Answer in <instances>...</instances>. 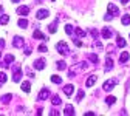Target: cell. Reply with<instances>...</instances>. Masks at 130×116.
Here are the masks:
<instances>
[{
    "mask_svg": "<svg viewBox=\"0 0 130 116\" xmlns=\"http://www.w3.org/2000/svg\"><path fill=\"white\" fill-rule=\"evenodd\" d=\"M32 37H34V39H39V40H46V39H48V37H45V36L42 34L39 29H36L34 32H32Z\"/></svg>",
    "mask_w": 130,
    "mask_h": 116,
    "instance_id": "cell-12",
    "label": "cell"
},
{
    "mask_svg": "<svg viewBox=\"0 0 130 116\" xmlns=\"http://www.w3.org/2000/svg\"><path fill=\"white\" fill-rule=\"evenodd\" d=\"M121 22H122V25H130V15L128 14H124Z\"/></svg>",
    "mask_w": 130,
    "mask_h": 116,
    "instance_id": "cell-23",
    "label": "cell"
},
{
    "mask_svg": "<svg viewBox=\"0 0 130 116\" xmlns=\"http://www.w3.org/2000/svg\"><path fill=\"white\" fill-rule=\"evenodd\" d=\"M105 102H107L108 105H113V104L116 102V97H115V96H108V97L105 99Z\"/></svg>",
    "mask_w": 130,
    "mask_h": 116,
    "instance_id": "cell-24",
    "label": "cell"
},
{
    "mask_svg": "<svg viewBox=\"0 0 130 116\" xmlns=\"http://www.w3.org/2000/svg\"><path fill=\"white\" fill-rule=\"evenodd\" d=\"M85 34H87V32L82 28H76V36L77 37H85Z\"/></svg>",
    "mask_w": 130,
    "mask_h": 116,
    "instance_id": "cell-21",
    "label": "cell"
},
{
    "mask_svg": "<svg viewBox=\"0 0 130 116\" xmlns=\"http://www.w3.org/2000/svg\"><path fill=\"white\" fill-rule=\"evenodd\" d=\"M107 9H108V12H110L111 15H118V14H119V9H118V6H115L113 3H108Z\"/></svg>",
    "mask_w": 130,
    "mask_h": 116,
    "instance_id": "cell-8",
    "label": "cell"
},
{
    "mask_svg": "<svg viewBox=\"0 0 130 116\" xmlns=\"http://www.w3.org/2000/svg\"><path fill=\"white\" fill-rule=\"evenodd\" d=\"M23 43H25V40H23V37H20V36H15L14 40H12V45H14L15 48H22Z\"/></svg>",
    "mask_w": 130,
    "mask_h": 116,
    "instance_id": "cell-6",
    "label": "cell"
},
{
    "mask_svg": "<svg viewBox=\"0 0 130 116\" xmlns=\"http://www.w3.org/2000/svg\"><path fill=\"white\" fill-rule=\"evenodd\" d=\"M93 114H94L93 111H87V113H85V116H93Z\"/></svg>",
    "mask_w": 130,
    "mask_h": 116,
    "instance_id": "cell-42",
    "label": "cell"
},
{
    "mask_svg": "<svg viewBox=\"0 0 130 116\" xmlns=\"http://www.w3.org/2000/svg\"><path fill=\"white\" fill-rule=\"evenodd\" d=\"M11 2H14V3H17V2H20V0H11Z\"/></svg>",
    "mask_w": 130,
    "mask_h": 116,
    "instance_id": "cell-44",
    "label": "cell"
},
{
    "mask_svg": "<svg viewBox=\"0 0 130 116\" xmlns=\"http://www.w3.org/2000/svg\"><path fill=\"white\" fill-rule=\"evenodd\" d=\"M17 25H19L20 28H26V26H28V20H25V19H20Z\"/></svg>",
    "mask_w": 130,
    "mask_h": 116,
    "instance_id": "cell-30",
    "label": "cell"
},
{
    "mask_svg": "<svg viewBox=\"0 0 130 116\" xmlns=\"http://www.w3.org/2000/svg\"><path fill=\"white\" fill-rule=\"evenodd\" d=\"M73 91H74V87H73L71 84H68V85H65V87H63V93L67 94V96H71Z\"/></svg>",
    "mask_w": 130,
    "mask_h": 116,
    "instance_id": "cell-11",
    "label": "cell"
},
{
    "mask_svg": "<svg viewBox=\"0 0 130 116\" xmlns=\"http://www.w3.org/2000/svg\"><path fill=\"white\" fill-rule=\"evenodd\" d=\"M48 31H50L51 34H53V32H56L57 31V22H53L50 26H48Z\"/></svg>",
    "mask_w": 130,
    "mask_h": 116,
    "instance_id": "cell-19",
    "label": "cell"
},
{
    "mask_svg": "<svg viewBox=\"0 0 130 116\" xmlns=\"http://www.w3.org/2000/svg\"><path fill=\"white\" fill-rule=\"evenodd\" d=\"M5 46V40L3 39H0V48H3Z\"/></svg>",
    "mask_w": 130,
    "mask_h": 116,
    "instance_id": "cell-41",
    "label": "cell"
},
{
    "mask_svg": "<svg viewBox=\"0 0 130 116\" xmlns=\"http://www.w3.org/2000/svg\"><path fill=\"white\" fill-rule=\"evenodd\" d=\"M67 68V63H65L63 60H59L57 62V70H65Z\"/></svg>",
    "mask_w": 130,
    "mask_h": 116,
    "instance_id": "cell-27",
    "label": "cell"
},
{
    "mask_svg": "<svg viewBox=\"0 0 130 116\" xmlns=\"http://www.w3.org/2000/svg\"><path fill=\"white\" fill-rule=\"evenodd\" d=\"M56 48H57V51L62 54V56H68L70 54V49H68V45L65 43V42H59L57 45H56Z\"/></svg>",
    "mask_w": 130,
    "mask_h": 116,
    "instance_id": "cell-2",
    "label": "cell"
},
{
    "mask_svg": "<svg viewBox=\"0 0 130 116\" xmlns=\"http://www.w3.org/2000/svg\"><path fill=\"white\" fill-rule=\"evenodd\" d=\"M8 22H9V15H6V14L0 15V25H6Z\"/></svg>",
    "mask_w": 130,
    "mask_h": 116,
    "instance_id": "cell-16",
    "label": "cell"
},
{
    "mask_svg": "<svg viewBox=\"0 0 130 116\" xmlns=\"http://www.w3.org/2000/svg\"><path fill=\"white\" fill-rule=\"evenodd\" d=\"M20 77H22L20 65H15V67H14V76H12V80H14V82H20Z\"/></svg>",
    "mask_w": 130,
    "mask_h": 116,
    "instance_id": "cell-3",
    "label": "cell"
},
{
    "mask_svg": "<svg viewBox=\"0 0 130 116\" xmlns=\"http://www.w3.org/2000/svg\"><path fill=\"white\" fill-rule=\"evenodd\" d=\"M22 90H23L25 93H29V90H31V84H29V82H23V84H22Z\"/></svg>",
    "mask_w": 130,
    "mask_h": 116,
    "instance_id": "cell-20",
    "label": "cell"
},
{
    "mask_svg": "<svg viewBox=\"0 0 130 116\" xmlns=\"http://www.w3.org/2000/svg\"><path fill=\"white\" fill-rule=\"evenodd\" d=\"M127 60H128V53H127V51L121 53V56H119V62L124 63V62H127Z\"/></svg>",
    "mask_w": 130,
    "mask_h": 116,
    "instance_id": "cell-18",
    "label": "cell"
},
{
    "mask_svg": "<svg viewBox=\"0 0 130 116\" xmlns=\"http://www.w3.org/2000/svg\"><path fill=\"white\" fill-rule=\"evenodd\" d=\"M63 114H67V116H71V114H74V108H73V105H67V107H65V111H63Z\"/></svg>",
    "mask_w": 130,
    "mask_h": 116,
    "instance_id": "cell-15",
    "label": "cell"
},
{
    "mask_svg": "<svg viewBox=\"0 0 130 116\" xmlns=\"http://www.w3.org/2000/svg\"><path fill=\"white\" fill-rule=\"evenodd\" d=\"M12 60H14V56H12V54H6V56H5V60L0 62V65H2L3 68H8L9 65L12 63Z\"/></svg>",
    "mask_w": 130,
    "mask_h": 116,
    "instance_id": "cell-4",
    "label": "cell"
},
{
    "mask_svg": "<svg viewBox=\"0 0 130 116\" xmlns=\"http://www.w3.org/2000/svg\"><path fill=\"white\" fill-rule=\"evenodd\" d=\"M96 79H98V77H96L94 74H91V76H90V77L87 79L85 85H87V87H93V85H94V82H96Z\"/></svg>",
    "mask_w": 130,
    "mask_h": 116,
    "instance_id": "cell-14",
    "label": "cell"
},
{
    "mask_svg": "<svg viewBox=\"0 0 130 116\" xmlns=\"http://www.w3.org/2000/svg\"><path fill=\"white\" fill-rule=\"evenodd\" d=\"M111 34H113V32H111V29H110V28H107V26H105V28H102V37H104V39H110V37H111Z\"/></svg>",
    "mask_w": 130,
    "mask_h": 116,
    "instance_id": "cell-13",
    "label": "cell"
},
{
    "mask_svg": "<svg viewBox=\"0 0 130 116\" xmlns=\"http://www.w3.org/2000/svg\"><path fill=\"white\" fill-rule=\"evenodd\" d=\"M2 11H3V8H2V6H0V14H2Z\"/></svg>",
    "mask_w": 130,
    "mask_h": 116,
    "instance_id": "cell-45",
    "label": "cell"
},
{
    "mask_svg": "<svg viewBox=\"0 0 130 116\" xmlns=\"http://www.w3.org/2000/svg\"><path fill=\"white\" fill-rule=\"evenodd\" d=\"M51 102H53V105H60V102H62V99L56 94V96H53V99H51Z\"/></svg>",
    "mask_w": 130,
    "mask_h": 116,
    "instance_id": "cell-22",
    "label": "cell"
},
{
    "mask_svg": "<svg viewBox=\"0 0 130 116\" xmlns=\"http://www.w3.org/2000/svg\"><path fill=\"white\" fill-rule=\"evenodd\" d=\"M0 56H2V53H0Z\"/></svg>",
    "mask_w": 130,
    "mask_h": 116,
    "instance_id": "cell-46",
    "label": "cell"
},
{
    "mask_svg": "<svg viewBox=\"0 0 130 116\" xmlns=\"http://www.w3.org/2000/svg\"><path fill=\"white\" fill-rule=\"evenodd\" d=\"M116 43H118L119 48H124V46H125V40H124L122 37H118V39H116Z\"/></svg>",
    "mask_w": 130,
    "mask_h": 116,
    "instance_id": "cell-25",
    "label": "cell"
},
{
    "mask_svg": "<svg viewBox=\"0 0 130 116\" xmlns=\"http://www.w3.org/2000/svg\"><path fill=\"white\" fill-rule=\"evenodd\" d=\"M121 3H122V5H127V3H128V0H121Z\"/></svg>",
    "mask_w": 130,
    "mask_h": 116,
    "instance_id": "cell-43",
    "label": "cell"
},
{
    "mask_svg": "<svg viewBox=\"0 0 130 116\" xmlns=\"http://www.w3.org/2000/svg\"><path fill=\"white\" fill-rule=\"evenodd\" d=\"M104 19H105V20H111V19H113V15H111V14H105V17H104Z\"/></svg>",
    "mask_w": 130,
    "mask_h": 116,
    "instance_id": "cell-39",
    "label": "cell"
},
{
    "mask_svg": "<svg viewBox=\"0 0 130 116\" xmlns=\"http://www.w3.org/2000/svg\"><path fill=\"white\" fill-rule=\"evenodd\" d=\"M48 15H50V11H48V9H39V11L36 12V17H37L39 20H42V19H46Z\"/></svg>",
    "mask_w": 130,
    "mask_h": 116,
    "instance_id": "cell-5",
    "label": "cell"
},
{
    "mask_svg": "<svg viewBox=\"0 0 130 116\" xmlns=\"http://www.w3.org/2000/svg\"><path fill=\"white\" fill-rule=\"evenodd\" d=\"M37 49H39L40 53H45V51H46V46H45V45H40V46H39Z\"/></svg>",
    "mask_w": 130,
    "mask_h": 116,
    "instance_id": "cell-36",
    "label": "cell"
},
{
    "mask_svg": "<svg viewBox=\"0 0 130 116\" xmlns=\"http://www.w3.org/2000/svg\"><path fill=\"white\" fill-rule=\"evenodd\" d=\"M51 2H53V0H51Z\"/></svg>",
    "mask_w": 130,
    "mask_h": 116,
    "instance_id": "cell-47",
    "label": "cell"
},
{
    "mask_svg": "<svg viewBox=\"0 0 130 116\" xmlns=\"http://www.w3.org/2000/svg\"><path fill=\"white\" fill-rule=\"evenodd\" d=\"M111 68H113V60H111V57H107V60H105V71H108Z\"/></svg>",
    "mask_w": 130,
    "mask_h": 116,
    "instance_id": "cell-17",
    "label": "cell"
},
{
    "mask_svg": "<svg viewBox=\"0 0 130 116\" xmlns=\"http://www.w3.org/2000/svg\"><path fill=\"white\" fill-rule=\"evenodd\" d=\"M48 96H50V90H48V88H42L39 96H37V99H39V101H45V99H48Z\"/></svg>",
    "mask_w": 130,
    "mask_h": 116,
    "instance_id": "cell-7",
    "label": "cell"
},
{
    "mask_svg": "<svg viewBox=\"0 0 130 116\" xmlns=\"http://www.w3.org/2000/svg\"><path fill=\"white\" fill-rule=\"evenodd\" d=\"M93 46H96L98 49H102V43H101V42H98V40H96V42L93 43Z\"/></svg>",
    "mask_w": 130,
    "mask_h": 116,
    "instance_id": "cell-34",
    "label": "cell"
},
{
    "mask_svg": "<svg viewBox=\"0 0 130 116\" xmlns=\"http://www.w3.org/2000/svg\"><path fill=\"white\" fill-rule=\"evenodd\" d=\"M51 82H54V84H60L62 79H60L59 76H51Z\"/></svg>",
    "mask_w": 130,
    "mask_h": 116,
    "instance_id": "cell-32",
    "label": "cell"
},
{
    "mask_svg": "<svg viewBox=\"0 0 130 116\" xmlns=\"http://www.w3.org/2000/svg\"><path fill=\"white\" fill-rule=\"evenodd\" d=\"M65 32H67V34H71V32H73V26L67 25V26H65Z\"/></svg>",
    "mask_w": 130,
    "mask_h": 116,
    "instance_id": "cell-33",
    "label": "cell"
},
{
    "mask_svg": "<svg viewBox=\"0 0 130 116\" xmlns=\"http://www.w3.org/2000/svg\"><path fill=\"white\" fill-rule=\"evenodd\" d=\"M11 97H12L11 94H5V96H2V102H3V104H8V102L11 101Z\"/></svg>",
    "mask_w": 130,
    "mask_h": 116,
    "instance_id": "cell-29",
    "label": "cell"
},
{
    "mask_svg": "<svg viewBox=\"0 0 130 116\" xmlns=\"http://www.w3.org/2000/svg\"><path fill=\"white\" fill-rule=\"evenodd\" d=\"M87 57H88V59H90V60H91L93 63H98V60H99V57H98L96 54H88Z\"/></svg>",
    "mask_w": 130,
    "mask_h": 116,
    "instance_id": "cell-28",
    "label": "cell"
},
{
    "mask_svg": "<svg viewBox=\"0 0 130 116\" xmlns=\"http://www.w3.org/2000/svg\"><path fill=\"white\" fill-rule=\"evenodd\" d=\"M34 68H36V70H43V68H45V60H43V59H37V60L34 62Z\"/></svg>",
    "mask_w": 130,
    "mask_h": 116,
    "instance_id": "cell-9",
    "label": "cell"
},
{
    "mask_svg": "<svg viewBox=\"0 0 130 116\" xmlns=\"http://www.w3.org/2000/svg\"><path fill=\"white\" fill-rule=\"evenodd\" d=\"M84 96H85V93H84L82 90H79V93H77V99H76V101H77V102H80V101L84 99Z\"/></svg>",
    "mask_w": 130,
    "mask_h": 116,
    "instance_id": "cell-31",
    "label": "cell"
},
{
    "mask_svg": "<svg viewBox=\"0 0 130 116\" xmlns=\"http://www.w3.org/2000/svg\"><path fill=\"white\" fill-rule=\"evenodd\" d=\"M6 80H8V76H6L3 71H0V84H5Z\"/></svg>",
    "mask_w": 130,
    "mask_h": 116,
    "instance_id": "cell-26",
    "label": "cell"
},
{
    "mask_svg": "<svg viewBox=\"0 0 130 116\" xmlns=\"http://www.w3.org/2000/svg\"><path fill=\"white\" fill-rule=\"evenodd\" d=\"M74 45H76V46H82V42L77 40V39H74Z\"/></svg>",
    "mask_w": 130,
    "mask_h": 116,
    "instance_id": "cell-38",
    "label": "cell"
},
{
    "mask_svg": "<svg viewBox=\"0 0 130 116\" xmlns=\"http://www.w3.org/2000/svg\"><path fill=\"white\" fill-rule=\"evenodd\" d=\"M116 84H118V77H111V79H108V80H105V82H104L102 88H104L105 91H110V90L115 88V85H116Z\"/></svg>",
    "mask_w": 130,
    "mask_h": 116,
    "instance_id": "cell-1",
    "label": "cell"
},
{
    "mask_svg": "<svg viewBox=\"0 0 130 116\" xmlns=\"http://www.w3.org/2000/svg\"><path fill=\"white\" fill-rule=\"evenodd\" d=\"M17 14L19 15H28L29 14V8L28 6H19L17 8Z\"/></svg>",
    "mask_w": 130,
    "mask_h": 116,
    "instance_id": "cell-10",
    "label": "cell"
},
{
    "mask_svg": "<svg viewBox=\"0 0 130 116\" xmlns=\"http://www.w3.org/2000/svg\"><path fill=\"white\" fill-rule=\"evenodd\" d=\"M50 114H51V116H56V114H59V111H56V110H51V111H50Z\"/></svg>",
    "mask_w": 130,
    "mask_h": 116,
    "instance_id": "cell-40",
    "label": "cell"
},
{
    "mask_svg": "<svg viewBox=\"0 0 130 116\" xmlns=\"http://www.w3.org/2000/svg\"><path fill=\"white\" fill-rule=\"evenodd\" d=\"M90 32H91V36H93V37H94V39H96V37H98V31H96V29H94V28H91V29H90Z\"/></svg>",
    "mask_w": 130,
    "mask_h": 116,
    "instance_id": "cell-35",
    "label": "cell"
},
{
    "mask_svg": "<svg viewBox=\"0 0 130 116\" xmlns=\"http://www.w3.org/2000/svg\"><path fill=\"white\" fill-rule=\"evenodd\" d=\"M25 54H26V56H29V54H31V48H29V46H26V48H25Z\"/></svg>",
    "mask_w": 130,
    "mask_h": 116,
    "instance_id": "cell-37",
    "label": "cell"
}]
</instances>
